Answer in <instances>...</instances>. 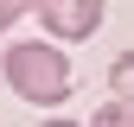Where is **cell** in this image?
I'll return each mask as SVG.
<instances>
[{
  "instance_id": "obj_1",
  "label": "cell",
  "mask_w": 134,
  "mask_h": 127,
  "mask_svg": "<svg viewBox=\"0 0 134 127\" xmlns=\"http://www.w3.org/2000/svg\"><path fill=\"white\" fill-rule=\"evenodd\" d=\"M7 83L32 108H58L70 102L77 76H70V57L58 51V38H26V45H7Z\"/></svg>"
},
{
  "instance_id": "obj_2",
  "label": "cell",
  "mask_w": 134,
  "mask_h": 127,
  "mask_svg": "<svg viewBox=\"0 0 134 127\" xmlns=\"http://www.w3.org/2000/svg\"><path fill=\"white\" fill-rule=\"evenodd\" d=\"M38 26L51 32L58 45H64V38L83 45L96 26H102V0H45V7H38Z\"/></svg>"
},
{
  "instance_id": "obj_3",
  "label": "cell",
  "mask_w": 134,
  "mask_h": 127,
  "mask_svg": "<svg viewBox=\"0 0 134 127\" xmlns=\"http://www.w3.org/2000/svg\"><path fill=\"white\" fill-rule=\"evenodd\" d=\"M109 89H115V102H134V51H121L109 63Z\"/></svg>"
},
{
  "instance_id": "obj_4",
  "label": "cell",
  "mask_w": 134,
  "mask_h": 127,
  "mask_svg": "<svg viewBox=\"0 0 134 127\" xmlns=\"http://www.w3.org/2000/svg\"><path fill=\"white\" fill-rule=\"evenodd\" d=\"M90 127H134V102H109V108H96Z\"/></svg>"
},
{
  "instance_id": "obj_5",
  "label": "cell",
  "mask_w": 134,
  "mask_h": 127,
  "mask_svg": "<svg viewBox=\"0 0 134 127\" xmlns=\"http://www.w3.org/2000/svg\"><path fill=\"white\" fill-rule=\"evenodd\" d=\"M45 0H0V32L7 26H19V13H38Z\"/></svg>"
},
{
  "instance_id": "obj_6",
  "label": "cell",
  "mask_w": 134,
  "mask_h": 127,
  "mask_svg": "<svg viewBox=\"0 0 134 127\" xmlns=\"http://www.w3.org/2000/svg\"><path fill=\"white\" fill-rule=\"evenodd\" d=\"M45 127H70V121H45Z\"/></svg>"
}]
</instances>
